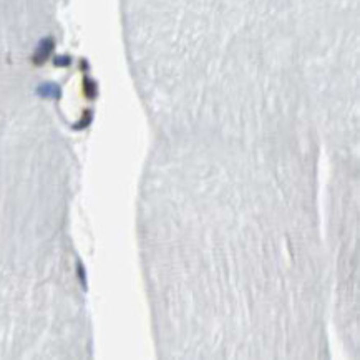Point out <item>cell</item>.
Segmentation results:
<instances>
[{
  "label": "cell",
  "instance_id": "obj_2",
  "mask_svg": "<svg viewBox=\"0 0 360 360\" xmlns=\"http://www.w3.org/2000/svg\"><path fill=\"white\" fill-rule=\"evenodd\" d=\"M78 277H80V282H82L83 285V289H86V274H85V268H83V264L82 262H78Z\"/></svg>",
  "mask_w": 360,
  "mask_h": 360
},
{
  "label": "cell",
  "instance_id": "obj_1",
  "mask_svg": "<svg viewBox=\"0 0 360 360\" xmlns=\"http://www.w3.org/2000/svg\"><path fill=\"white\" fill-rule=\"evenodd\" d=\"M53 49H55V40H53L52 37H46V38L40 40L35 52H33V57H32L33 65H37V66L43 65L53 53Z\"/></svg>",
  "mask_w": 360,
  "mask_h": 360
}]
</instances>
